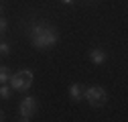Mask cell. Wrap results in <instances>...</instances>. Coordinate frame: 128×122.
I'll return each mask as SVG.
<instances>
[{"label": "cell", "instance_id": "obj_14", "mask_svg": "<svg viewBox=\"0 0 128 122\" xmlns=\"http://www.w3.org/2000/svg\"><path fill=\"white\" fill-rule=\"evenodd\" d=\"M88 2H92V0H88Z\"/></svg>", "mask_w": 128, "mask_h": 122}, {"label": "cell", "instance_id": "obj_12", "mask_svg": "<svg viewBox=\"0 0 128 122\" xmlns=\"http://www.w3.org/2000/svg\"><path fill=\"white\" fill-rule=\"evenodd\" d=\"M0 120H4V112L2 110H0Z\"/></svg>", "mask_w": 128, "mask_h": 122}, {"label": "cell", "instance_id": "obj_5", "mask_svg": "<svg viewBox=\"0 0 128 122\" xmlns=\"http://www.w3.org/2000/svg\"><path fill=\"white\" fill-rule=\"evenodd\" d=\"M90 59H92V63L102 65L104 61H106V53H104L102 49H92V51H90Z\"/></svg>", "mask_w": 128, "mask_h": 122}, {"label": "cell", "instance_id": "obj_10", "mask_svg": "<svg viewBox=\"0 0 128 122\" xmlns=\"http://www.w3.org/2000/svg\"><path fill=\"white\" fill-rule=\"evenodd\" d=\"M4 30H6V20H4L2 16H0V35H2Z\"/></svg>", "mask_w": 128, "mask_h": 122}, {"label": "cell", "instance_id": "obj_7", "mask_svg": "<svg viewBox=\"0 0 128 122\" xmlns=\"http://www.w3.org/2000/svg\"><path fill=\"white\" fill-rule=\"evenodd\" d=\"M10 80V71H8V67H0V84H6Z\"/></svg>", "mask_w": 128, "mask_h": 122}, {"label": "cell", "instance_id": "obj_2", "mask_svg": "<svg viewBox=\"0 0 128 122\" xmlns=\"http://www.w3.org/2000/svg\"><path fill=\"white\" fill-rule=\"evenodd\" d=\"M33 80H35V75L30 69H20L16 75H10V86L16 90V92H26L30 86H33Z\"/></svg>", "mask_w": 128, "mask_h": 122}, {"label": "cell", "instance_id": "obj_11", "mask_svg": "<svg viewBox=\"0 0 128 122\" xmlns=\"http://www.w3.org/2000/svg\"><path fill=\"white\" fill-rule=\"evenodd\" d=\"M63 4H73V0H61Z\"/></svg>", "mask_w": 128, "mask_h": 122}, {"label": "cell", "instance_id": "obj_13", "mask_svg": "<svg viewBox=\"0 0 128 122\" xmlns=\"http://www.w3.org/2000/svg\"><path fill=\"white\" fill-rule=\"evenodd\" d=\"M0 14H2V4H0Z\"/></svg>", "mask_w": 128, "mask_h": 122}, {"label": "cell", "instance_id": "obj_8", "mask_svg": "<svg viewBox=\"0 0 128 122\" xmlns=\"http://www.w3.org/2000/svg\"><path fill=\"white\" fill-rule=\"evenodd\" d=\"M0 98H2V100H8L10 98V88L6 84H0Z\"/></svg>", "mask_w": 128, "mask_h": 122}, {"label": "cell", "instance_id": "obj_4", "mask_svg": "<svg viewBox=\"0 0 128 122\" xmlns=\"http://www.w3.org/2000/svg\"><path fill=\"white\" fill-rule=\"evenodd\" d=\"M37 108H39V106H37V100L35 98H24L20 102V120L22 122L30 120V116L37 112Z\"/></svg>", "mask_w": 128, "mask_h": 122}, {"label": "cell", "instance_id": "obj_1", "mask_svg": "<svg viewBox=\"0 0 128 122\" xmlns=\"http://www.w3.org/2000/svg\"><path fill=\"white\" fill-rule=\"evenodd\" d=\"M59 41L57 33L49 26H43V24H37L30 33V43L35 45L37 49H47V47H53V45Z\"/></svg>", "mask_w": 128, "mask_h": 122}, {"label": "cell", "instance_id": "obj_3", "mask_svg": "<svg viewBox=\"0 0 128 122\" xmlns=\"http://www.w3.org/2000/svg\"><path fill=\"white\" fill-rule=\"evenodd\" d=\"M86 100L92 104V106H104L108 102V94H106V90L104 88H98V86H94V88H88L86 90Z\"/></svg>", "mask_w": 128, "mask_h": 122}, {"label": "cell", "instance_id": "obj_9", "mask_svg": "<svg viewBox=\"0 0 128 122\" xmlns=\"http://www.w3.org/2000/svg\"><path fill=\"white\" fill-rule=\"evenodd\" d=\"M10 53V45L8 43H0V55H8Z\"/></svg>", "mask_w": 128, "mask_h": 122}, {"label": "cell", "instance_id": "obj_6", "mask_svg": "<svg viewBox=\"0 0 128 122\" xmlns=\"http://www.w3.org/2000/svg\"><path fill=\"white\" fill-rule=\"evenodd\" d=\"M69 96H71V100H82L84 98V90H82V86L79 84H73L71 88H69Z\"/></svg>", "mask_w": 128, "mask_h": 122}, {"label": "cell", "instance_id": "obj_15", "mask_svg": "<svg viewBox=\"0 0 128 122\" xmlns=\"http://www.w3.org/2000/svg\"><path fill=\"white\" fill-rule=\"evenodd\" d=\"M0 2H2V0H0Z\"/></svg>", "mask_w": 128, "mask_h": 122}]
</instances>
